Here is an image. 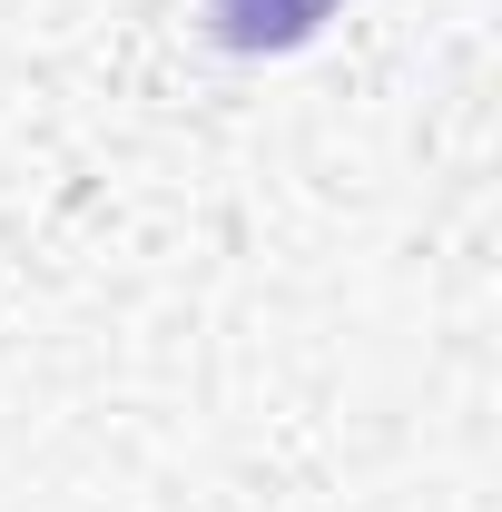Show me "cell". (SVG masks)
<instances>
[{
  "label": "cell",
  "instance_id": "obj_1",
  "mask_svg": "<svg viewBox=\"0 0 502 512\" xmlns=\"http://www.w3.org/2000/svg\"><path fill=\"white\" fill-rule=\"evenodd\" d=\"M335 10H345V0H197L207 40L237 50V60H286V50H306Z\"/></svg>",
  "mask_w": 502,
  "mask_h": 512
}]
</instances>
